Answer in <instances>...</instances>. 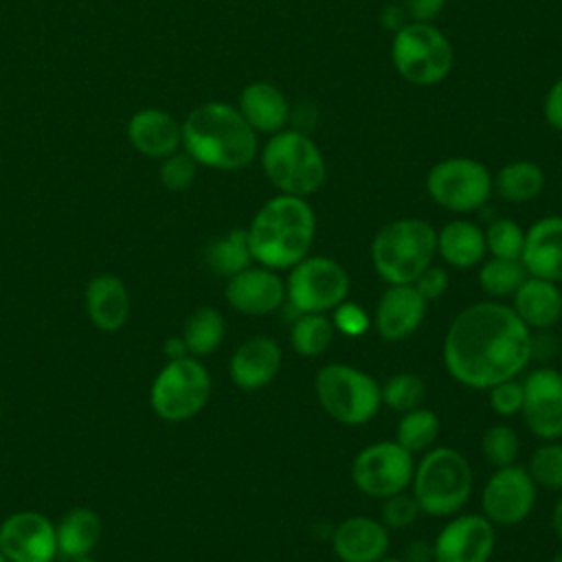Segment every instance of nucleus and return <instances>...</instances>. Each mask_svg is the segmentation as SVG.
<instances>
[{
    "label": "nucleus",
    "mask_w": 562,
    "mask_h": 562,
    "mask_svg": "<svg viewBox=\"0 0 562 562\" xmlns=\"http://www.w3.org/2000/svg\"><path fill=\"white\" fill-rule=\"evenodd\" d=\"M520 415L531 435L542 441L562 437V373L553 367H538L522 380Z\"/></svg>",
    "instance_id": "2eb2a0df"
},
{
    "label": "nucleus",
    "mask_w": 562,
    "mask_h": 562,
    "mask_svg": "<svg viewBox=\"0 0 562 562\" xmlns=\"http://www.w3.org/2000/svg\"><path fill=\"white\" fill-rule=\"evenodd\" d=\"M525 279L527 270L520 263V259L490 257L487 261H481L479 268V285L492 299L514 296V292L520 288Z\"/></svg>",
    "instance_id": "473e14b6"
},
{
    "label": "nucleus",
    "mask_w": 562,
    "mask_h": 562,
    "mask_svg": "<svg viewBox=\"0 0 562 562\" xmlns=\"http://www.w3.org/2000/svg\"><path fill=\"white\" fill-rule=\"evenodd\" d=\"M283 362V351L279 342L270 336L246 338L228 360V375L241 391H257L268 386Z\"/></svg>",
    "instance_id": "6ab92c4d"
},
{
    "label": "nucleus",
    "mask_w": 562,
    "mask_h": 562,
    "mask_svg": "<svg viewBox=\"0 0 562 562\" xmlns=\"http://www.w3.org/2000/svg\"><path fill=\"white\" fill-rule=\"evenodd\" d=\"M413 498L422 514L450 518L470 501L474 474L465 454L457 448L439 446L424 452L413 472Z\"/></svg>",
    "instance_id": "39448f33"
},
{
    "label": "nucleus",
    "mask_w": 562,
    "mask_h": 562,
    "mask_svg": "<svg viewBox=\"0 0 562 562\" xmlns=\"http://www.w3.org/2000/svg\"><path fill=\"white\" fill-rule=\"evenodd\" d=\"M70 562H99L92 553H88V555H81V558H72Z\"/></svg>",
    "instance_id": "09e8293b"
},
{
    "label": "nucleus",
    "mask_w": 562,
    "mask_h": 562,
    "mask_svg": "<svg viewBox=\"0 0 562 562\" xmlns=\"http://www.w3.org/2000/svg\"><path fill=\"white\" fill-rule=\"evenodd\" d=\"M334 329L340 331L342 336H362L369 327H371V318L369 314L358 305V303H351V301H342L336 310H334Z\"/></svg>",
    "instance_id": "a19ab883"
},
{
    "label": "nucleus",
    "mask_w": 562,
    "mask_h": 562,
    "mask_svg": "<svg viewBox=\"0 0 562 562\" xmlns=\"http://www.w3.org/2000/svg\"><path fill=\"white\" fill-rule=\"evenodd\" d=\"M391 59L408 83L435 86L450 75L454 53L448 37L435 24L406 22L393 35Z\"/></svg>",
    "instance_id": "1a4fd4ad"
},
{
    "label": "nucleus",
    "mask_w": 562,
    "mask_h": 562,
    "mask_svg": "<svg viewBox=\"0 0 562 562\" xmlns=\"http://www.w3.org/2000/svg\"><path fill=\"white\" fill-rule=\"evenodd\" d=\"M441 358L454 382L487 391L527 369L533 358V331L509 305L472 303L448 325Z\"/></svg>",
    "instance_id": "f257e3e1"
},
{
    "label": "nucleus",
    "mask_w": 562,
    "mask_h": 562,
    "mask_svg": "<svg viewBox=\"0 0 562 562\" xmlns=\"http://www.w3.org/2000/svg\"><path fill=\"white\" fill-rule=\"evenodd\" d=\"M439 428L441 424L435 411L417 406L413 411L402 413L395 428V441L411 454H422L435 446Z\"/></svg>",
    "instance_id": "7c9ffc66"
},
{
    "label": "nucleus",
    "mask_w": 562,
    "mask_h": 562,
    "mask_svg": "<svg viewBox=\"0 0 562 562\" xmlns=\"http://www.w3.org/2000/svg\"><path fill=\"white\" fill-rule=\"evenodd\" d=\"M213 380L200 358L167 360L149 386V406L156 417L180 424L193 419L211 400Z\"/></svg>",
    "instance_id": "0eeeda50"
},
{
    "label": "nucleus",
    "mask_w": 562,
    "mask_h": 562,
    "mask_svg": "<svg viewBox=\"0 0 562 562\" xmlns=\"http://www.w3.org/2000/svg\"><path fill=\"white\" fill-rule=\"evenodd\" d=\"M520 263L529 277L562 281V215H549L525 231Z\"/></svg>",
    "instance_id": "412c9836"
},
{
    "label": "nucleus",
    "mask_w": 562,
    "mask_h": 562,
    "mask_svg": "<svg viewBox=\"0 0 562 562\" xmlns=\"http://www.w3.org/2000/svg\"><path fill=\"white\" fill-rule=\"evenodd\" d=\"M0 551L9 562H53L57 551L55 522L35 509H20L0 522Z\"/></svg>",
    "instance_id": "4468645a"
},
{
    "label": "nucleus",
    "mask_w": 562,
    "mask_h": 562,
    "mask_svg": "<svg viewBox=\"0 0 562 562\" xmlns=\"http://www.w3.org/2000/svg\"><path fill=\"white\" fill-rule=\"evenodd\" d=\"M206 266L213 274L231 279L237 272L252 266V255L248 246L246 228H233L220 237H215L204 252Z\"/></svg>",
    "instance_id": "c756f323"
},
{
    "label": "nucleus",
    "mask_w": 562,
    "mask_h": 562,
    "mask_svg": "<svg viewBox=\"0 0 562 562\" xmlns=\"http://www.w3.org/2000/svg\"><path fill=\"white\" fill-rule=\"evenodd\" d=\"M0 562H9V560H7V555H4L2 551H0Z\"/></svg>",
    "instance_id": "603ef678"
},
{
    "label": "nucleus",
    "mask_w": 562,
    "mask_h": 562,
    "mask_svg": "<svg viewBox=\"0 0 562 562\" xmlns=\"http://www.w3.org/2000/svg\"><path fill=\"white\" fill-rule=\"evenodd\" d=\"M162 353H165L167 360H178V358L189 356L182 336H171V338H167L165 345H162Z\"/></svg>",
    "instance_id": "49530a36"
},
{
    "label": "nucleus",
    "mask_w": 562,
    "mask_h": 562,
    "mask_svg": "<svg viewBox=\"0 0 562 562\" xmlns=\"http://www.w3.org/2000/svg\"><path fill=\"white\" fill-rule=\"evenodd\" d=\"M542 114L553 130L562 132V77L549 88L542 103Z\"/></svg>",
    "instance_id": "c03bdc74"
},
{
    "label": "nucleus",
    "mask_w": 562,
    "mask_h": 562,
    "mask_svg": "<svg viewBox=\"0 0 562 562\" xmlns=\"http://www.w3.org/2000/svg\"><path fill=\"white\" fill-rule=\"evenodd\" d=\"M349 288L342 263L325 255H307L288 272L285 301L296 314H327L347 301Z\"/></svg>",
    "instance_id": "9d476101"
},
{
    "label": "nucleus",
    "mask_w": 562,
    "mask_h": 562,
    "mask_svg": "<svg viewBox=\"0 0 562 562\" xmlns=\"http://www.w3.org/2000/svg\"><path fill=\"white\" fill-rule=\"evenodd\" d=\"M426 191L441 209L452 213H472L487 204L494 180L490 169L465 156L443 158L426 176Z\"/></svg>",
    "instance_id": "9b49d317"
},
{
    "label": "nucleus",
    "mask_w": 562,
    "mask_h": 562,
    "mask_svg": "<svg viewBox=\"0 0 562 562\" xmlns=\"http://www.w3.org/2000/svg\"><path fill=\"white\" fill-rule=\"evenodd\" d=\"M536 483L527 468L505 465L496 468L487 479L481 496L483 516L496 527H512L522 522L536 505Z\"/></svg>",
    "instance_id": "ddd939ff"
},
{
    "label": "nucleus",
    "mask_w": 562,
    "mask_h": 562,
    "mask_svg": "<svg viewBox=\"0 0 562 562\" xmlns=\"http://www.w3.org/2000/svg\"><path fill=\"white\" fill-rule=\"evenodd\" d=\"M446 0H404V11L411 22H430L443 11Z\"/></svg>",
    "instance_id": "37998d69"
},
{
    "label": "nucleus",
    "mask_w": 562,
    "mask_h": 562,
    "mask_svg": "<svg viewBox=\"0 0 562 562\" xmlns=\"http://www.w3.org/2000/svg\"><path fill=\"white\" fill-rule=\"evenodd\" d=\"M496 547L494 525L481 514H454L432 542V562H487Z\"/></svg>",
    "instance_id": "dca6fc26"
},
{
    "label": "nucleus",
    "mask_w": 562,
    "mask_h": 562,
    "mask_svg": "<svg viewBox=\"0 0 562 562\" xmlns=\"http://www.w3.org/2000/svg\"><path fill=\"white\" fill-rule=\"evenodd\" d=\"M485 252V233L470 220H452L437 231V255L452 268H474Z\"/></svg>",
    "instance_id": "a878e982"
},
{
    "label": "nucleus",
    "mask_w": 562,
    "mask_h": 562,
    "mask_svg": "<svg viewBox=\"0 0 562 562\" xmlns=\"http://www.w3.org/2000/svg\"><path fill=\"white\" fill-rule=\"evenodd\" d=\"M487 393H490L487 395L490 408L498 417H514L516 413H520V408H522V382H518L516 378L494 384L492 389H487Z\"/></svg>",
    "instance_id": "ea45409f"
},
{
    "label": "nucleus",
    "mask_w": 562,
    "mask_h": 562,
    "mask_svg": "<svg viewBox=\"0 0 562 562\" xmlns=\"http://www.w3.org/2000/svg\"><path fill=\"white\" fill-rule=\"evenodd\" d=\"M314 393L321 408L345 426H362L371 422L382 406V393L375 378L358 367L340 362H329L318 369Z\"/></svg>",
    "instance_id": "6e6552de"
},
{
    "label": "nucleus",
    "mask_w": 562,
    "mask_h": 562,
    "mask_svg": "<svg viewBox=\"0 0 562 562\" xmlns=\"http://www.w3.org/2000/svg\"><path fill=\"white\" fill-rule=\"evenodd\" d=\"M406 562H432V544L428 542H413L406 547Z\"/></svg>",
    "instance_id": "a18cd8bd"
},
{
    "label": "nucleus",
    "mask_w": 562,
    "mask_h": 562,
    "mask_svg": "<svg viewBox=\"0 0 562 562\" xmlns=\"http://www.w3.org/2000/svg\"><path fill=\"white\" fill-rule=\"evenodd\" d=\"M371 263L389 285L415 283L432 266L437 255V231L419 217H400L384 224L371 239Z\"/></svg>",
    "instance_id": "20e7f679"
},
{
    "label": "nucleus",
    "mask_w": 562,
    "mask_h": 562,
    "mask_svg": "<svg viewBox=\"0 0 562 562\" xmlns=\"http://www.w3.org/2000/svg\"><path fill=\"white\" fill-rule=\"evenodd\" d=\"M527 472L536 485L562 492V443L544 441L542 446H538L529 457Z\"/></svg>",
    "instance_id": "f704fd0d"
},
{
    "label": "nucleus",
    "mask_w": 562,
    "mask_h": 562,
    "mask_svg": "<svg viewBox=\"0 0 562 562\" xmlns=\"http://www.w3.org/2000/svg\"><path fill=\"white\" fill-rule=\"evenodd\" d=\"M237 110L255 132L277 134L285 130L292 110L285 94L270 81H252L239 92Z\"/></svg>",
    "instance_id": "393cba45"
},
{
    "label": "nucleus",
    "mask_w": 562,
    "mask_h": 562,
    "mask_svg": "<svg viewBox=\"0 0 562 562\" xmlns=\"http://www.w3.org/2000/svg\"><path fill=\"white\" fill-rule=\"evenodd\" d=\"M551 562H562V551H560V553H555V555H553V560H551Z\"/></svg>",
    "instance_id": "3c124183"
},
{
    "label": "nucleus",
    "mask_w": 562,
    "mask_h": 562,
    "mask_svg": "<svg viewBox=\"0 0 562 562\" xmlns=\"http://www.w3.org/2000/svg\"><path fill=\"white\" fill-rule=\"evenodd\" d=\"M426 312L428 301L413 283L389 285L378 299L371 325L378 329L382 340L400 342L419 329Z\"/></svg>",
    "instance_id": "a211bd4d"
},
{
    "label": "nucleus",
    "mask_w": 562,
    "mask_h": 562,
    "mask_svg": "<svg viewBox=\"0 0 562 562\" xmlns=\"http://www.w3.org/2000/svg\"><path fill=\"white\" fill-rule=\"evenodd\" d=\"M132 147L147 158H167L182 145V123L158 108L138 110L127 123Z\"/></svg>",
    "instance_id": "5701e85b"
},
{
    "label": "nucleus",
    "mask_w": 562,
    "mask_h": 562,
    "mask_svg": "<svg viewBox=\"0 0 562 562\" xmlns=\"http://www.w3.org/2000/svg\"><path fill=\"white\" fill-rule=\"evenodd\" d=\"M226 303L246 316H268L285 303V281L266 266H248L226 279Z\"/></svg>",
    "instance_id": "f3484780"
},
{
    "label": "nucleus",
    "mask_w": 562,
    "mask_h": 562,
    "mask_svg": "<svg viewBox=\"0 0 562 562\" xmlns=\"http://www.w3.org/2000/svg\"><path fill=\"white\" fill-rule=\"evenodd\" d=\"M55 531L59 555L72 560L94 551L103 536V520L90 507H72L55 522Z\"/></svg>",
    "instance_id": "bb28decb"
},
{
    "label": "nucleus",
    "mask_w": 562,
    "mask_h": 562,
    "mask_svg": "<svg viewBox=\"0 0 562 562\" xmlns=\"http://www.w3.org/2000/svg\"><path fill=\"white\" fill-rule=\"evenodd\" d=\"M378 562H406L404 558H389V555H384V558H380Z\"/></svg>",
    "instance_id": "8fccbe9b"
},
{
    "label": "nucleus",
    "mask_w": 562,
    "mask_h": 562,
    "mask_svg": "<svg viewBox=\"0 0 562 562\" xmlns=\"http://www.w3.org/2000/svg\"><path fill=\"white\" fill-rule=\"evenodd\" d=\"M492 180L494 191L512 204L529 202L544 189V171L531 160H512Z\"/></svg>",
    "instance_id": "c85d7f7f"
},
{
    "label": "nucleus",
    "mask_w": 562,
    "mask_h": 562,
    "mask_svg": "<svg viewBox=\"0 0 562 562\" xmlns=\"http://www.w3.org/2000/svg\"><path fill=\"white\" fill-rule=\"evenodd\" d=\"M83 307L88 321L103 334H114L125 327L132 299L121 277L103 272L88 281L83 290Z\"/></svg>",
    "instance_id": "aec40b11"
},
{
    "label": "nucleus",
    "mask_w": 562,
    "mask_h": 562,
    "mask_svg": "<svg viewBox=\"0 0 562 562\" xmlns=\"http://www.w3.org/2000/svg\"><path fill=\"white\" fill-rule=\"evenodd\" d=\"M198 176V162L187 151H173L160 162V182L169 191H184Z\"/></svg>",
    "instance_id": "4c0bfd02"
},
{
    "label": "nucleus",
    "mask_w": 562,
    "mask_h": 562,
    "mask_svg": "<svg viewBox=\"0 0 562 562\" xmlns=\"http://www.w3.org/2000/svg\"><path fill=\"white\" fill-rule=\"evenodd\" d=\"M512 301V310L531 331H547L562 318V292L553 281L527 274Z\"/></svg>",
    "instance_id": "b1692460"
},
{
    "label": "nucleus",
    "mask_w": 562,
    "mask_h": 562,
    "mask_svg": "<svg viewBox=\"0 0 562 562\" xmlns=\"http://www.w3.org/2000/svg\"><path fill=\"white\" fill-rule=\"evenodd\" d=\"M413 454L404 450L395 439L364 446L353 457L349 470L356 490L380 501L406 492L413 481Z\"/></svg>",
    "instance_id": "f8f14e48"
},
{
    "label": "nucleus",
    "mask_w": 562,
    "mask_h": 562,
    "mask_svg": "<svg viewBox=\"0 0 562 562\" xmlns=\"http://www.w3.org/2000/svg\"><path fill=\"white\" fill-rule=\"evenodd\" d=\"M485 233V248L492 257L501 259H520L522 244H525V231L507 217H498L487 224Z\"/></svg>",
    "instance_id": "e433bc0d"
},
{
    "label": "nucleus",
    "mask_w": 562,
    "mask_h": 562,
    "mask_svg": "<svg viewBox=\"0 0 562 562\" xmlns=\"http://www.w3.org/2000/svg\"><path fill=\"white\" fill-rule=\"evenodd\" d=\"M389 544V529L371 516H349L331 531V549L340 562H378Z\"/></svg>",
    "instance_id": "4be33fe9"
},
{
    "label": "nucleus",
    "mask_w": 562,
    "mask_h": 562,
    "mask_svg": "<svg viewBox=\"0 0 562 562\" xmlns=\"http://www.w3.org/2000/svg\"><path fill=\"white\" fill-rule=\"evenodd\" d=\"M481 452L485 461L494 468H505L514 465L520 452V439L512 426L496 424L485 430L481 439Z\"/></svg>",
    "instance_id": "c9c22d12"
},
{
    "label": "nucleus",
    "mask_w": 562,
    "mask_h": 562,
    "mask_svg": "<svg viewBox=\"0 0 562 562\" xmlns=\"http://www.w3.org/2000/svg\"><path fill=\"white\" fill-rule=\"evenodd\" d=\"M551 529L558 536V540L562 542V496L555 501L553 512H551Z\"/></svg>",
    "instance_id": "de8ad7c7"
},
{
    "label": "nucleus",
    "mask_w": 562,
    "mask_h": 562,
    "mask_svg": "<svg viewBox=\"0 0 562 562\" xmlns=\"http://www.w3.org/2000/svg\"><path fill=\"white\" fill-rule=\"evenodd\" d=\"M246 235L252 261L277 272L290 270L310 255L316 215L305 198L279 193L259 206Z\"/></svg>",
    "instance_id": "f03ea898"
},
{
    "label": "nucleus",
    "mask_w": 562,
    "mask_h": 562,
    "mask_svg": "<svg viewBox=\"0 0 562 562\" xmlns=\"http://www.w3.org/2000/svg\"><path fill=\"white\" fill-rule=\"evenodd\" d=\"M182 340L187 345L189 356L204 358L220 349L226 336V321L220 310L202 305L189 314L182 327Z\"/></svg>",
    "instance_id": "cd10ccee"
},
{
    "label": "nucleus",
    "mask_w": 562,
    "mask_h": 562,
    "mask_svg": "<svg viewBox=\"0 0 562 562\" xmlns=\"http://www.w3.org/2000/svg\"><path fill=\"white\" fill-rule=\"evenodd\" d=\"M448 283H450V279H448V272H446L443 268H439V266H428V268L415 279L413 285L419 290V294H422L426 301H435V299H439V296L446 294Z\"/></svg>",
    "instance_id": "79ce46f5"
},
{
    "label": "nucleus",
    "mask_w": 562,
    "mask_h": 562,
    "mask_svg": "<svg viewBox=\"0 0 562 562\" xmlns=\"http://www.w3.org/2000/svg\"><path fill=\"white\" fill-rule=\"evenodd\" d=\"M382 404L395 413H406L422 406L426 397V382L411 371H402L391 375L382 386Z\"/></svg>",
    "instance_id": "72a5a7b5"
},
{
    "label": "nucleus",
    "mask_w": 562,
    "mask_h": 562,
    "mask_svg": "<svg viewBox=\"0 0 562 562\" xmlns=\"http://www.w3.org/2000/svg\"><path fill=\"white\" fill-rule=\"evenodd\" d=\"M261 169L268 182L285 195L307 198L327 178V167L316 143L301 130H281L261 149Z\"/></svg>",
    "instance_id": "423d86ee"
},
{
    "label": "nucleus",
    "mask_w": 562,
    "mask_h": 562,
    "mask_svg": "<svg viewBox=\"0 0 562 562\" xmlns=\"http://www.w3.org/2000/svg\"><path fill=\"white\" fill-rule=\"evenodd\" d=\"M182 145L198 165L235 171L255 160L257 132L235 105L209 101L193 108L182 121Z\"/></svg>",
    "instance_id": "7ed1b4c3"
},
{
    "label": "nucleus",
    "mask_w": 562,
    "mask_h": 562,
    "mask_svg": "<svg viewBox=\"0 0 562 562\" xmlns=\"http://www.w3.org/2000/svg\"><path fill=\"white\" fill-rule=\"evenodd\" d=\"M334 323L327 314H299L290 327V345L303 358L325 353L334 340Z\"/></svg>",
    "instance_id": "2f4dec72"
},
{
    "label": "nucleus",
    "mask_w": 562,
    "mask_h": 562,
    "mask_svg": "<svg viewBox=\"0 0 562 562\" xmlns=\"http://www.w3.org/2000/svg\"><path fill=\"white\" fill-rule=\"evenodd\" d=\"M419 514H422V509H419L417 501L413 498V494L400 492V494L384 498L382 509H380V522L386 529H404V527H411Z\"/></svg>",
    "instance_id": "58836bf2"
}]
</instances>
